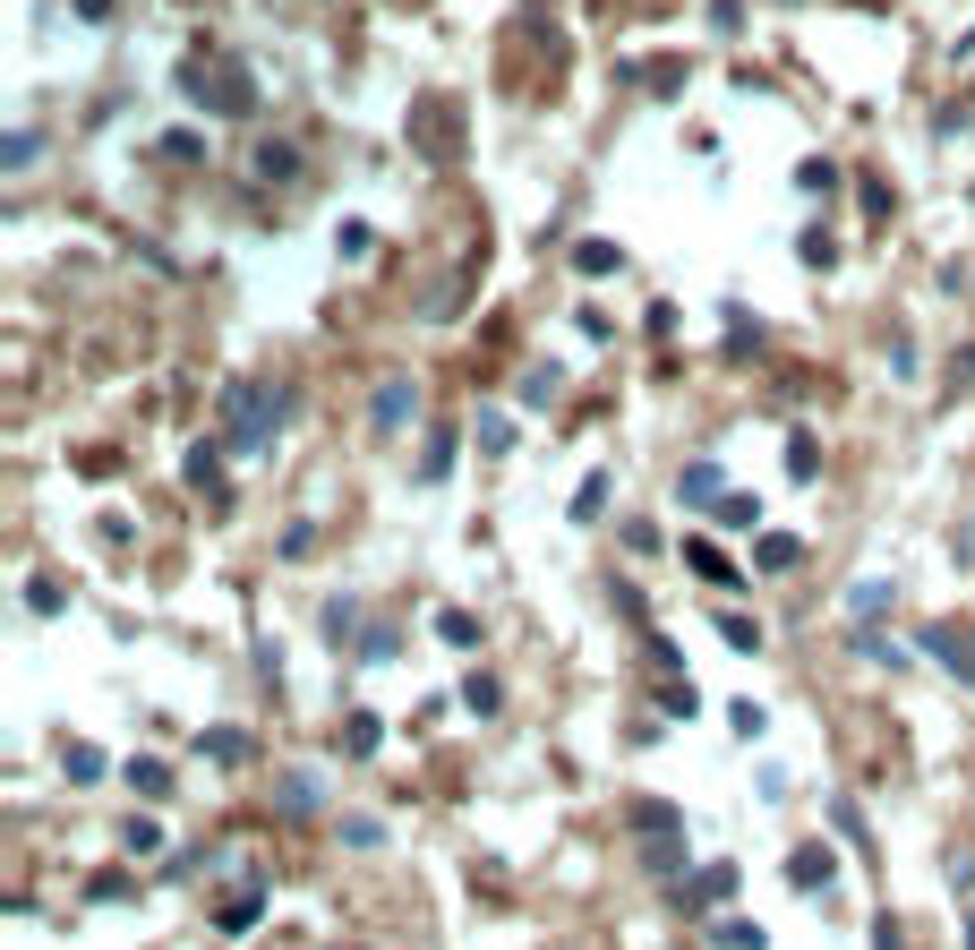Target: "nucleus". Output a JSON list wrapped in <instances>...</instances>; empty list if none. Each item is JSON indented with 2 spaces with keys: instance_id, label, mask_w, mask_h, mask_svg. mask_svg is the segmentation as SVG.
I'll list each match as a JSON object with an SVG mask.
<instances>
[{
  "instance_id": "nucleus-27",
  "label": "nucleus",
  "mask_w": 975,
  "mask_h": 950,
  "mask_svg": "<svg viewBox=\"0 0 975 950\" xmlns=\"http://www.w3.org/2000/svg\"><path fill=\"white\" fill-rule=\"evenodd\" d=\"M300 171V146H265L258 155V180H292Z\"/></svg>"
},
{
  "instance_id": "nucleus-4",
  "label": "nucleus",
  "mask_w": 975,
  "mask_h": 950,
  "mask_svg": "<svg viewBox=\"0 0 975 950\" xmlns=\"http://www.w3.org/2000/svg\"><path fill=\"white\" fill-rule=\"evenodd\" d=\"M719 899H736V865H702V874L677 890V908H693V917H711Z\"/></svg>"
},
{
  "instance_id": "nucleus-34",
  "label": "nucleus",
  "mask_w": 975,
  "mask_h": 950,
  "mask_svg": "<svg viewBox=\"0 0 975 950\" xmlns=\"http://www.w3.org/2000/svg\"><path fill=\"white\" fill-rule=\"evenodd\" d=\"M343 839H352V848H377L386 831H377V814H343Z\"/></svg>"
},
{
  "instance_id": "nucleus-2",
  "label": "nucleus",
  "mask_w": 975,
  "mask_h": 950,
  "mask_svg": "<svg viewBox=\"0 0 975 950\" xmlns=\"http://www.w3.org/2000/svg\"><path fill=\"white\" fill-rule=\"evenodd\" d=\"M180 95L223 112V121H240V112H258V77L240 61H180Z\"/></svg>"
},
{
  "instance_id": "nucleus-28",
  "label": "nucleus",
  "mask_w": 975,
  "mask_h": 950,
  "mask_svg": "<svg viewBox=\"0 0 975 950\" xmlns=\"http://www.w3.org/2000/svg\"><path fill=\"white\" fill-rule=\"evenodd\" d=\"M480 446H488V455H505V446H514V420H505V411H480Z\"/></svg>"
},
{
  "instance_id": "nucleus-6",
  "label": "nucleus",
  "mask_w": 975,
  "mask_h": 950,
  "mask_svg": "<svg viewBox=\"0 0 975 950\" xmlns=\"http://www.w3.org/2000/svg\"><path fill=\"white\" fill-rule=\"evenodd\" d=\"M787 883H796V890H830V883H839V856H830V848H812V839H805V848L787 856Z\"/></svg>"
},
{
  "instance_id": "nucleus-18",
  "label": "nucleus",
  "mask_w": 975,
  "mask_h": 950,
  "mask_svg": "<svg viewBox=\"0 0 975 950\" xmlns=\"http://www.w3.org/2000/svg\"><path fill=\"white\" fill-rule=\"evenodd\" d=\"M753 557H762V574H787V565L805 557V540H787V531H770V540H762Z\"/></svg>"
},
{
  "instance_id": "nucleus-8",
  "label": "nucleus",
  "mask_w": 975,
  "mask_h": 950,
  "mask_svg": "<svg viewBox=\"0 0 975 950\" xmlns=\"http://www.w3.org/2000/svg\"><path fill=\"white\" fill-rule=\"evenodd\" d=\"M625 822H633V831H650V839H677V831H684V814H677V805H659V796H633V805H625Z\"/></svg>"
},
{
  "instance_id": "nucleus-40",
  "label": "nucleus",
  "mask_w": 975,
  "mask_h": 950,
  "mask_svg": "<svg viewBox=\"0 0 975 950\" xmlns=\"http://www.w3.org/2000/svg\"><path fill=\"white\" fill-rule=\"evenodd\" d=\"M967 950H975V917H967Z\"/></svg>"
},
{
  "instance_id": "nucleus-12",
  "label": "nucleus",
  "mask_w": 975,
  "mask_h": 950,
  "mask_svg": "<svg viewBox=\"0 0 975 950\" xmlns=\"http://www.w3.org/2000/svg\"><path fill=\"white\" fill-rule=\"evenodd\" d=\"M684 565H693V574H702V583H719V591H727V583H736V565H727V557H719V549H711V540H684Z\"/></svg>"
},
{
  "instance_id": "nucleus-14",
  "label": "nucleus",
  "mask_w": 975,
  "mask_h": 950,
  "mask_svg": "<svg viewBox=\"0 0 975 950\" xmlns=\"http://www.w3.org/2000/svg\"><path fill=\"white\" fill-rule=\"evenodd\" d=\"M711 933H719V950H770V933H762L753 917H719Z\"/></svg>"
},
{
  "instance_id": "nucleus-33",
  "label": "nucleus",
  "mask_w": 975,
  "mask_h": 950,
  "mask_svg": "<svg viewBox=\"0 0 975 950\" xmlns=\"http://www.w3.org/2000/svg\"><path fill=\"white\" fill-rule=\"evenodd\" d=\"M659 711H668V720H693V711H702V702H693V677H684V686H668V693H659Z\"/></svg>"
},
{
  "instance_id": "nucleus-30",
  "label": "nucleus",
  "mask_w": 975,
  "mask_h": 950,
  "mask_svg": "<svg viewBox=\"0 0 975 950\" xmlns=\"http://www.w3.org/2000/svg\"><path fill=\"white\" fill-rule=\"evenodd\" d=\"M574 265H583V274H608V265H617V240H583V249H574Z\"/></svg>"
},
{
  "instance_id": "nucleus-29",
  "label": "nucleus",
  "mask_w": 975,
  "mask_h": 950,
  "mask_svg": "<svg viewBox=\"0 0 975 950\" xmlns=\"http://www.w3.org/2000/svg\"><path fill=\"white\" fill-rule=\"evenodd\" d=\"M377 737H386V728L368 720V711H352V728H343V745H352V754H377Z\"/></svg>"
},
{
  "instance_id": "nucleus-32",
  "label": "nucleus",
  "mask_w": 975,
  "mask_h": 950,
  "mask_svg": "<svg viewBox=\"0 0 975 950\" xmlns=\"http://www.w3.org/2000/svg\"><path fill=\"white\" fill-rule=\"evenodd\" d=\"M556 386H565V368H531V377H522V403H548Z\"/></svg>"
},
{
  "instance_id": "nucleus-37",
  "label": "nucleus",
  "mask_w": 975,
  "mask_h": 950,
  "mask_svg": "<svg viewBox=\"0 0 975 950\" xmlns=\"http://www.w3.org/2000/svg\"><path fill=\"white\" fill-rule=\"evenodd\" d=\"M796 189H812V197H830V189H839V171H830V164H805V171H796Z\"/></svg>"
},
{
  "instance_id": "nucleus-24",
  "label": "nucleus",
  "mask_w": 975,
  "mask_h": 950,
  "mask_svg": "<svg viewBox=\"0 0 975 950\" xmlns=\"http://www.w3.org/2000/svg\"><path fill=\"white\" fill-rule=\"evenodd\" d=\"M61 771H69V787H86V780H103V754H95V745H69Z\"/></svg>"
},
{
  "instance_id": "nucleus-21",
  "label": "nucleus",
  "mask_w": 975,
  "mask_h": 950,
  "mask_svg": "<svg viewBox=\"0 0 975 950\" xmlns=\"http://www.w3.org/2000/svg\"><path fill=\"white\" fill-rule=\"evenodd\" d=\"M120 848H129V856H155V848H162V822L129 814V822H120Z\"/></svg>"
},
{
  "instance_id": "nucleus-23",
  "label": "nucleus",
  "mask_w": 975,
  "mask_h": 950,
  "mask_svg": "<svg viewBox=\"0 0 975 950\" xmlns=\"http://www.w3.org/2000/svg\"><path fill=\"white\" fill-rule=\"evenodd\" d=\"M599 505H608V471H590L583 489H574V523H599Z\"/></svg>"
},
{
  "instance_id": "nucleus-39",
  "label": "nucleus",
  "mask_w": 975,
  "mask_h": 950,
  "mask_svg": "<svg viewBox=\"0 0 975 950\" xmlns=\"http://www.w3.org/2000/svg\"><path fill=\"white\" fill-rule=\"evenodd\" d=\"M873 950H899V933H890V917H881V925H873Z\"/></svg>"
},
{
  "instance_id": "nucleus-5",
  "label": "nucleus",
  "mask_w": 975,
  "mask_h": 950,
  "mask_svg": "<svg viewBox=\"0 0 975 950\" xmlns=\"http://www.w3.org/2000/svg\"><path fill=\"white\" fill-rule=\"evenodd\" d=\"M411 411H420V386H411V377H386V386H377V403H368V420L386 428V437L411 420Z\"/></svg>"
},
{
  "instance_id": "nucleus-25",
  "label": "nucleus",
  "mask_w": 975,
  "mask_h": 950,
  "mask_svg": "<svg viewBox=\"0 0 975 950\" xmlns=\"http://www.w3.org/2000/svg\"><path fill=\"white\" fill-rule=\"evenodd\" d=\"M711 514H719V523H736V531H745V523H762V497H736V489H727V497L711 505Z\"/></svg>"
},
{
  "instance_id": "nucleus-16",
  "label": "nucleus",
  "mask_w": 975,
  "mask_h": 950,
  "mask_svg": "<svg viewBox=\"0 0 975 950\" xmlns=\"http://www.w3.org/2000/svg\"><path fill=\"white\" fill-rule=\"evenodd\" d=\"M890 599H899L890 583H856V591H847V617H856V625H873L881 608H890Z\"/></svg>"
},
{
  "instance_id": "nucleus-36",
  "label": "nucleus",
  "mask_w": 975,
  "mask_h": 950,
  "mask_svg": "<svg viewBox=\"0 0 975 950\" xmlns=\"http://www.w3.org/2000/svg\"><path fill=\"white\" fill-rule=\"evenodd\" d=\"M359 659H368V668H386V659H394V634H386V625H377V634H359Z\"/></svg>"
},
{
  "instance_id": "nucleus-22",
  "label": "nucleus",
  "mask_w": 975,
  "mask_h": 950,
  "mask_svg": "<svg viewBox=\"0 0 975 950\" xmlns=\"http://www.w3.org/2000/svg\"><path fill=\"white\" fill-rule=\"evenodd\" d=\"M445 471H454V428H437L428 455H420V480H445Z\"/></svg>"
},
{
  "instance_id": "nucleus-11",
  "label": "nucleus",
  "mask_w": 975,
  "mask_h": 950,
  "mask_svg": "<svg viewBox=\"0 0 975 950\" xmlns=\"http://www.w3.org/2000/svg\"><path fill=\"white\" fill-rule=\"evenodd\" d=\"M197 754L206 762H249V737H240V728H197Z\"/></svg>"
},
{
  "instance_id": "nucleus-7",
  "label": "nucleus",
  "mask_w": 975,
  "mask_h": 950,
  "mask_svg": "<svg viewBox=\"0 0 975 950\" xmlns=\"http://www.w3.org/2000/svg\"><path fill=\"white\" fill-rule=\"evenodd\" d=\"M258 917H265V883H240L223 899V917H214V925H223V933H258Z\"/></svg>"
},
{
  "instance_id": "nucleus-1",
  "label": "nucleus",
  "mask_w": 975,
  "mask_h": 950,
  "mask_svg": "<svg viewBox=\"0 0 975 950\" xmlns=\"http://www.w3.org/2000/svg\"><path fill=\"white\" fill-rule=\"evenodd\" d=\"M283 420H292V394H283V386H258V377L223 386V446H231V455H258Z\"/></svg>"
},
{
  "instance_id": "nucleus-26",
  "label": "nucleus",
  "mask_w": 975,
  "mask_h": 950,
  "mask_svg": "<svg viewBox=\"0 0 975 950\" xmlns=\"http://www.w3.org/2000/svg\"><path fill=\"white\" fill-rule=\"evenodd\" d=\"M719 643H727V651H762V625L753 617H719Z\"/></svg>"
},
{
  "instance_id": "nucleus-3",
  "label": "nucleus",
  "mask_w": 975,
  "mask_h": 950,
  "mask_svg": "<svg viewBox=\"0 0 975 950\" xmlns=\"http://www.w3.org/2000/svg\"><path fill=\"white\" fill-rule=\"evenodd\" d=\"M924 651L942 659L950 677H967V686H975V625H924Z\"/></svg>"
},
{
  "instance_id": "nucleus-35",
  "label": "nucleus",
  "mask_w": 975,
  "mask_h": 950,
  "mask_svg": "<svg viewBox=\"0 0 975 950\" xmlns=\"http://www.w3.org/2000/svg\"><path fill=\"white\" fill-rule=\"evenodd\" d=\"M787 471H796V480H812V471H821V455H812V437H787Z\"/></svg>"
},
{
  "instance_id": "nucleus-17",
  "label": "nucleus",
  "mask_w": 975,
  "mask_h": 950,
  "mask_svg": "<svg viewBox=\"0 0 975 950\" xmlns=\"http://www.w3.org/2000/svg\"><path fill=\"white\" fill-rule=\"evenodd\" d=\"M129 787H137V796H155V805H162V796H171V771H162L155 754H137V762H129Z\"/></svg>"
},
{
  "instance_id": "nucleus-13",
  "label": "nucleus",
  "mask_w": 975,
  "mask_h": 950,
  "mask_svg": "<svg viewBox=\"0 0 975 950\" xmlns=\"http://www.w3.org/2000/svg\"><path fill=\"white\" fill-rule=\"evenodd\" d=\"M274 805H283V814H317V805H325V787L308 780V771H292V780L274 787Z\"/></svg>"
},
{
  "instance_id": "nucleus-15",
  "label": "nucleus",
  "mask_w": 975,
  "mask_h": 950,
  "mask_svg": "<svg viewBox=\"0 0 975 950\" xmlns=\"http://www.w3.org/2000/svg\"><path fill=\"white\" fill-rule=\"evenodd\" d=\"M189 489L223 497V446H197V455H189Z\"/></svg>"
},
{
  "instance_id": "nucleus-9",
  "label": "nucleus",
  "mask_w": 975,
  "mask_h": 950,
  "mask_svg": "<svg viewBox=\"0 0 975 950\" xmlns=\"http://www.w3.org/2000/svg\"><path fill=\"white\" fill-rule=\"evenodd\" d=\"M677 497H684V505H719V497H727V480H719V462H684Z\"/></svg>"
},
{
  "instance_id": "nucleus-31",
  "label": "nucleus",
  "mask_w": 975,
  "mask_h": 950,
  "mask_svg": "<svg viewBox=\"0 0 975 950\" xmlns=\"http://www.w3.org/2000/svg\"><path fill=\"white\" fill-rule=\"evenodd\" d=\"M437 634H445V643H454V651H471V643H480V625L462 617V608H445V617H437Z\"/></svg>"
},
{
  "instance_id": "nucleus-20",
  "label": "nucleus",
  "mask_w": 975,
  "mask_h": 950,
  "mask_svg": "<svg viewBox=\"0 0 975 950\" xmlns=\"http://www.w3.org/2000/svg\"><path fill=\"white\" fill-rule=\"evenodd\" d=\"M462 711H480V720H496V711H505V693H496V677H462Z\"/></svg>"
},
{
  "instance_id": "nucleus-19",
  "label": "nucleus",
  "mask_w": 975,
  "mask_h": 950,
  "mask_svg": "<svg viewBox=\"0 0 975 950\" xmlns=\"http://www.w3.org/2000/svg\"><path fill=\"white\" fill-rule=\"evenodd\" d=\"M325 643H359V599H325Z\"/></svg>"
},
{
  "instance_id": "nucleus-10",
  "label": "nucleus",
  "mask_w": 975,
  "mask_h": 950,
  "mask_svg": "<svg viewBox=\"0 0 975 950\" xmlns=\"http://www.w3.org/2000/svg\"><path fill=\"white\" fill-rule=\"evenodd\" d=\"M420 146L428 155H454V103H420Z\"/></svg>"
},
{
  "instance_id": "nucleus-38",
  "label": "nucleus",
  "mask_w": 975,
  "mask_h": 950,
  "mask_svg": "<svg viewBox=\"0 0 975 950\" xmlns=\"http://www.w3.org/2000/svg\"><path fill=\"white\" fill-rule=\"evenodd\" d=\"M727 720H736V737H762V728H770V711H762V702H736Z\"/></svg>"
}]
</instances>
